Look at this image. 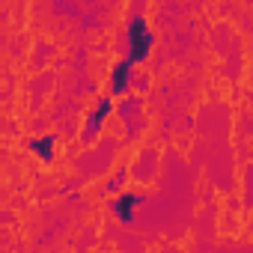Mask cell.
I'll use <instances>...</instances> for the list:
<instances>
[{"mask_svg": "<svg viewBox=\"0 0 253 253\" xmlns=\"http://www.w3.org/2000/svg\"><path fill=\"white\" fill-rule=\"evenodd\" d=\"M128 42H131V54H128V63H137L149 54V45H152V33L149 27L143 24V18H134L131 27H128Z\"/></svg>", "mask_w": 253, "mask_h": 253, "instance_id": "cell-1", "label": "cell"}, {"mask_svg": "<svg viewBox=\"0 0 253 253\" xmlns=\"http://www.w3.org/2000/svg\"><path fill=\"white\" fill-rule=\"evenodd\" d=\"M128 69H131L128 60H122V63L113 69V81H110V89H113V92H122V89H125V84H128Z\"/></svg>", "mask_w": 253, "mask_h": 253, "instance_id": "cell-2", "label": "cell"}, {"mask_svg": "<svg viewBox=\"0 0 253 253\" xmlns=\"http://www.w3.org/2000/svg\"><path fill=\"white\" fill-rule=\"evenodd\" d=\"M51 143H54L51 137H42V140H33V143H30V149H33V152H39V155L48 161V158H51Z\"/></svg>", "mask_w": 253, "mask_h": 253, "instance_id": "cell-3", "label": "cell"}, {"mask_svg": "<svg viewBox=\"0 0 253 253\" xmlns=\"http://www.w3.org/2000/svg\"><path fill=\"white\" fill-rule=\"evenodd\" d=\"M131 203H137V197H122V200L116 203V211L122 214V220H128V217H131V211H128V206H131Z\"/></svg>", "mask_w": 253, "mask_h": 253, "instance_id": "cell-4", "label": "cell"}]
</instances>
